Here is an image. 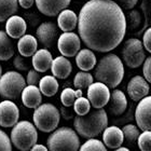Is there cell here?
I'll list each match as a JSON object with an SVG mask.
<instances>
[{"mask_svg": "<svg viewBox=\"0 0 151 151\" xmlns=\"http://www.w3.org/2000/svg\"><path fill=\"white\" fill-rule=\"evenodd\" d=\"M77 26L85 45L101 53L116 49L127 28L122 8L112 0H88L80 10Z\"/></svg>", "mask_w": 151, "mask_h": 151, "instance_id": "obj_1", "label": "cell"}, {"mask_svg": "<svg viewBox=\"0 0 151 151\" xmlns=\"http://www.w3.org/2000/svg\"><path fill=\"white\" fill-rule=\"evenodd\" d=\"M47 145L49 151H79L80 139L75 129L63 126L52 132Z\"/></svg>", "mask_w": 151, "mask_h": 151, "instance_id": "obj_4", "label": "cell"}, {"mask_svg": "<svg viewBox=\"0 0 151 151\" xmlns=\"http://www.w3.org/2000/svg\"><path fill=\"white\" fill-rule=\"evenodd\" d=\"M27 30V24L25 19L19 15H12L6 19V32L10 38L19 39L25 35Z\"/></svg>", "mask_w": 151, "mask_h": 151, "instance_id": "obj_17", "label": "cell"}, {"mask_svg": "<svg viewBox=\"0 0 151 151\" xmlns=\"http://www.w3.org/2000/svg\"><path fill=\"white\" fill-rule=\"evenodd\" d=\"M135 121L142 131H151V95L139 101L135 109Z\"/></svg>", "mask_w": 151, "mask_h": 151, "instance_id": "obj_11", "label": "cell"}, {"mask_svg": "<svg viewBox=\"0 0 151 151\" xmlns=\"http://www.w3.org/2000/svg\"><path fill=\"white\" fill-rule=\"evenodd\" d=\"M142 23V15L138 11L133 10L129 13V25L131 29L137 28Z\"/></svg>", "mask_w": 151, "mask_h": 151, "instance_id": "obj_34", "label": "cell"}, {"mask_svg": "<svg viewBox=\"0 0 151 151\" xmlns=\"http://www.w3.org/2000/svg\"><path fill=\"white\" fill-rule=\"evenodd\" d=\"M10 139L16 149L21 151H28L32 149V146L37 144V129L29 121H19L13 126Z\"/></svg>", "mask_w": 151, "mask_h": 151, "instance_id": "obj_5", "label": "cell"}, {"mask_svg": "<svg viewBox=\"0 0 151 151\" xmlns=\"http://www.w3.org/2000/svg\"><path fill=\"white\" fill-rule=\"evenodd\" d=\"M69 107H65V106H63V107L60 108V114L63 116V118L64 119H66V120H69V119H71L73 116V112L75 111H73V110H69L68 109Z\"/></svg>", "mask_w": 151, "mask_h": 151, "instance_id": "obj_41", "label": "cell"}, {"mask_svg": "<svg viewBox=\"0 0 151 151\" xmlns=\"http://www.w3.org/2000/svg\"><path fill=\"white\" fill-rule=\"evenodd\" d=\"M19 119V109L12 101L6 99L0 103V126L13 127Z\"/></svg>", "mask_w": 151, "mask_h": 151, "instance_id": "obj_12", "label": "cell"}, {"mask_svg": "<svg viewBox=\"0 0 151 151\" xmlns=\"http://www.w3.org/2000/svg\"><path fill=\"white\" fill-rule=\"evenodd\" d=\"M79 151H108L101 140L95 138H88V140L80 146Z\"/></svg>", "mask_w": 151, "mask_h": 151, "instance_id": "obj_30", "label": "cell"}, {"mask_svg": "<svg viewBox=\"0 0 151 151\" xmlns=\"http://www.w3.org/2000/svg\"><path fill=\"white\" fill-rule=\"evenodd\" d=\"M142 45H144V47L151 54V27H149L145 32V34H144Z\"/></svg>", "mask_w": 151, "mask_h": 151, "instance_id": "obj_39", "label": "cell"}, {"mask_svg": "<svg viewBox=\"0 0 151 151\" xmlns=\"http://www.w3.org/2000/svg\"><path fill=\"white\" fill-rule=\"evenodd\" d=\"M51 71L53 76L57 79H66L68 78L73 71V65L69 60L65 56H57L54 58L51 65Z\"/></svg>", "mask_w": 151, "mask_h": 151, "instance_id": "obj_21", "label": "cell"}, {"mask_svg": "<svg viewBox=\"0 0 151 151\" xmlns=\"http://www.w3.org/2000/svg\"><path fill=\"white\" fill-rule=\"evenodd\" d=\"M40 79V73H38L37 70H29L27 73V78H26V83L28 85H37L39 84Z\"/></svg>", "mask_w": 151, "mask_h": 151, "instance_id": "obj_37", "label": "cell"}, {"mask_svg": "<svg viewBox=\"0 0 151 151\" xmlns=\"http://www.w3.org/2000/svg\"><path fill=\"white\" fill-rule=\"evenodd\" d=\"M76 99H77L76 91L71 88H64L63 92L60 93V101L65 107H71Z\"/></svg>", "mask_w": 151, "mask_h": 151, "instance_id": "obj_32", "label": "cell"}, {"mask_svg": "<svg viewBox=\"0 0 151 151\" xmlns=\"http://www.w3.org/2000/svg\"><path fill=\"white\" fill-rule=\"evenodd\" d=\"M73 111H75L78 116H84L88 111L91 110V103L88 101V98L83 97H78L73 103Z\"/></svg>", "mask_w": 151, "mask_h": 151, "instance_id": "obj_31", "label": "cell"}, {"mask_svg": "<svg viewBox=\"0 0 151 151\" xmlns=\"http://www.w3.org/2000/svg\"><path fill=\"white\" fill-rule=\"evenodd\" d=\"M78 25V16L73 11L68 9L63 10L57 16V26L65 32H73Z\"/></svg>", "mask_w": 151, "mask_h": 151, "instance_id": "obj_23", "label": "cell"}, {"mask_svg": "<svg viewBox=\"0 0 151 151\" xmlns=\"http://www.w3.org/2000/svg\"><path fill=\"white\" fill-rule=\"evenodd\" d=\"M35 0H19V4L24 9H29L32 8Z\"/></svg>", "mask_w": 151, "mask_h": 151, "instance_id": "obj_42", "label": "cell"}, {"mask_svg": "<svg viewBox=\"0 0 151 151\" xmlns=\"http://www.w3.org/2000/svg\"><path fill=\"white\" fill-rule=\"evenodd\" d=\"M114 151H131L129 148H126V147H119V148L114 149Z\"/></svg>", "mask_w": 151, "mask_h": 151, "instance_id": "obj_44", "label": "cell"}, {"mask_svg": "<svg viewBox=\"0 0 151 151\" xmlns=\"http://www.w3.org/2000/svg\"><path fill=\"white\" fill-rule=\"evenodd\" d=\"M38 10L47 16H56L69 6L71 0H35Z\"/></svg>", "mask_w": 151, "mask_h": 151, "instance_id": "obj_15", "label": "cell"}, {"mask_svg": "<svg viewBox=\"0 0 151 151\" xmlns=\"http://www.w3.org/2000/svg\"><path fill=\"white\" fill-rule=\"evenodd\" d=\"M137 145L140 151H151V131H142L137 138Z\"/></svg>", "mask_w": 151, "mask_h": 151, "instance_id": "obj_33", "label": "cell"}, {"mask_svg": "<svg viewBox=\"0 0 151 151\" xmlns=\"http://www.w3.org/2000/svg\"><path fill=\"white\" fill-rule=\"evenodd\" d=\"M25 79L17 71H8L0 77V96L4 99H16L25 88Z\"/></svg>", "mask_w": 151, "mask_h": 151, "instance_id": "obj_7", "label": "cell"}, {"mask_svg": "<svg viewBox=\"0 0 151 151\" xmlns=\"http://www.w3.org/2000/svg\"><path fill=\"white\" fill-rule=\"evenodd\" d=\"M142 73H144V78L147 80V82L151 83V56L147 57L144 62Z\"/></svg>", "mask_w": 151, "mask_h": 151, "instance_id": "obj_38", "label": "cell"}, {"mask_svg": "<svg viewBox=\"0 0 151 151\" xmlns=\"http://www.w3.org/2000/svg\"><path fill=\"white\" fill-rule=\"evenodd\" d=\"M138 0H119V6L125 10H131L137 4Z\"/></svg>", "mask_w": 151, "mask_h": 151, "instance_id": "obj_40", "label": "cell"}, {"mask_svg": "<svg viewBox=\"0 0 151 151\" xmlns=\"http://www.w3.org/2000/svg\"><path fill=\"white\" fill-rule=\"evenodd\" d=\"M32 119L34 124L39 131L43 133H51L58 126L60 113L53 104L45 103L35 108Z\"/></svg>", "mask_w": 151, "mask_h": 151, "instance_id": "obj_6", "label": "cell"}, {"mask_svg": "<svg viewBox=\"0 0 151 151\" xmlns=\"http://www.w3.org/2000/svg\"><path fill=\"white\" fill-rule=\"evenodd\" d=\"M127 94L133 101H139L149 94L150 86L144 77L135 76L127 83Z\"/></svg>", "mask_w": 151, "mask_h": 151, "instance_id": "obj_14", "label": "cell"}, {"mask_svg": "<svg viewBox=\"0 0 151 151\" xmlns=\"http://www.w3.org/2000/svg\"><path fill=\"white\" fill-rule=\"evenodd\" d=\"M37 40L44 47V49H49L54 45L58 36V28L52 22H44L39 25L36 32Z\"/></svg>", "mask_w": 151, "mask_h": 151, "instance_id": "obj_13", "label": "cell"}, {"mask_svg": "<svg viewBox=\"0 0 151 151\" xmlns=\"http://www.w3.org/2000/svg\"><path fill=\"white\" fill-rule=\"evenodd\" d=\"M1 75H2V68H1V66H0V77H1Z\"/></svg>", "mask_w": 151, "mask_h": 151, "instance_id": "obj_45", "label": "cell"}, {"mask_svg": "<svg viewBox=\"0 0 151 151\" xmlns=\"http://www.w3.org/2000/svg\"><path fill=\"white\" fill-rule=\"evenodd\" d=\"M58 86V82L54 76H44L39 81V90L41 94L47 97H52L56 94Z\"/></svg>", "mask_w": 151, "mask_h": 151, "instance_id": "obj_25", "label": "cell"}, {"mask_svg": "<svg viewBox=\"0 0 151 151\" xmlns=\"http://www.w3.org/2000/svg\"><path fill=\"white\" fill-rule=\"evenodd\" d=\"M122 58L125 65L129 68H138L146 60L145 47L142 42L137 38L126 40L122 47Z\"/></svg>", "mask_w": 151, "mask_h": 151, "instance_id": "obj_8", "label": "cell"}, {"mask_svg": "<svg viewBox=\"0 0 151 151\" xmlns=\"http://www.w3.org/2000/svg\"><path fill=\"white\" fill-rule=\"evenodd\" d=\"M108 110L113 116H121L127 108V99L125 94L120 90H113L110 93V98L108 101Z\"/></svg>", "mask_w": 151, "mask_h": 151, "instance_id": "obj_18", "label": "cell"}, {"mask_svg": "<svg viewBox=\"0 0 151 151\" xmlns=\"http://www.w3.org/2000/svg\"><path fill=\"white\" fill-rule=\"evenodd\" d=\"M19 0H0V22H4L17 11Z\"/></svg>", "mask_w": 151, "mask_h": 151, "instance_id": "obj_27", "label": "cell"}, {"mask_svg": "<svg viewBox=\"0 0 151 151\" xmlns=\"http://www.w3.org/2000/svg\"><path fill=\"white\" fill-rule=\"evenodd\" d=\"M0 151H12L11 139L2 129H0Z\"/></svg>", "mask_w": 151, "mask_h": 151, "instance_id": "obj_36", "label": "cell"}, {"mask_svg": "<svg viewBox=\"0 0 151 151\" xmlns=\"http://www.w3.org/2000/svg\"><path fill=\"white\" fill-rule=\"evenodd\" d=\"M93 82H94V78L88 71H79L75 76V79H73V85H75V88H80V90L88 88Z\"/></svg>", "mask_w": 151, "mask_h": 151, "instance_id": "obj_29", "label": "cell"}, {"mask_svg": "<svg viewBox=\"0 0 151 151\" xmlns=\"http://www.w3.org/2000/svg\"><path fill=\"white\" fill-rule=\"evenodd\" d=\"M96 56L90 49H82L76 55V64L82 71H90L96 66Z\"/></svg>", "mask_w": 151, "mask_h": 151, "instance_id": "obj_22", "label": "cell"}, {"mask_svg": "<svg viewBox=\"0 0 151 151\" xmlns=\"http://www.w3.org/2000/svg\"><path fill=\"white\" fill-rule=\"evenodd\" d=\"M52 62H53L52 54L47 49L37 50L32 58V65L34 66V69L37 70L38 73H45L51 69Z\"/></svg>", "mask_w": 151, "mask_h": 151, "instance_id": "obj_19", "label": "cell"}, {"mask_svg": "<svg viewBox=\"0 0 151 151\" xmlns=\"http://www.w3.org/2000/svg\"><path fill=\"white\" fill-rule=\"evenodd\" d=\"M57 47L65 57H73L81 47V39L73 32H65L57 39Z\"/></svg>", "mask_w": 151, "mask_h": 151, "instance_id": "obj_9", "label": "cell"}, {"mask_svg": "<svg viewBox=\"0 0 151 151\" xmlns=\"http://www.w3.org/2000/svg\"><path fill=\"white\" fill-rule=\"evenodd\" d=\"M17 50L24 57H30L38 50V40L32 35H24L17 42Z\"/></svg>", "mask_w": 151, "mask_h": 151, "instance_id": "obj_24", "label": "cell"}, {"mask_svg": "<svg viewBox=\"0 0 151 151\" xmlns=\"http://www.w3.org/2000/svg\"><path fill=\"white\" fill-rule=\"evenodd\" d=\"M21 97L24 106L27 108H37L42 101V94L39 88H37V85L25 86L23 88Z\"/></svg>", "mask_w": 151, "mask_h": 151, "instance_id": "obj_20", "label": "cell"}, {"mask_svg": "<svg viewBox=\"0 0 151 151\" xmlns=\"http://www.w3.org/2000/svg\"><path fill=\"white\" fill-rule=\"evenodd\" d=\"M13 65H14V67H15L17 70H19V71H25V70H28L29 66H30L29 63H28V60H26L24 56H22L21 54H19V55H16V56L14 57Z\"/></svg>", "mask_w": 151, "mask_h": 151, "instance_id": "obj_35", "label": "cell"}, {"mask_svg": "<svg viewBox=\"0 0 151 151\" xmlns=\"http://www.w3.org/2000/svg\"><path fill=\"white\" fill-rule=\"evenodd\" d=\"M30 151H49L47 150V147L43 145H39V144H36L32 147Z\"/></svg>", "mask_w": 151, "mask_h": 151, "instance_id": "obj_43", "label": "cell"}, {"mask_svg": "<svg viewBox=\"0 0 151 151\" xmlns=\"http://www.w3.org/2000/svg\"><path fill=\"white\" fill-rule=\"evenodd\" d=\"M98 82L106 84L109 88H116L124 77V66L122 60L116 54H107L97 63L94 73Z\"/></svg>", "mask_w": 151, "mask_h": 151, "instance_id": "obj_3", "label": "cell"}, {"mask_svg": "<svg viewBox=\"0 0 151 151\" xmlns=\"http://www.w3.org/2000/svg\"><path fill=\"white\" fill-rule=\"evenodd\" d=\"M110 98V91L107 85L101 82H93L88 88V99L95 109L104 108Z\"/></svg>", "mask_w": 151, "mask_h": 151, "instance_id": "obj_10", "label": "cell"}, {"mask_svg": "<svg viewBox=\"0 0 151 151\" xmlns=\"http://www.w3.org/2000/svg\"><path fill=\"white\" fill-rule=\"evenodd\" d=\"M124 142L122 129L116 125L107 126L103 131V142L107 148L116 149L121 147Z\"/></svg>", "mask_w": 151, "mask_h": 151, "instance_id": "obj_16", "label": "cell"}, {"mask_svg": "<svg viewBox=\"0 0 151 151\" xmlns=\"http://www.w3.org/2000/svg\"><path fill=\"white\" fill-rule=\"evenodd\" d=\"M14 55V47L6 32L0 30V60H9Z\"/></svg>", "mask_w": 151, "mask_h": 151, "instance_id": "obj_26", "label": "cell"}, {"mask_svg": "<svg viewBox=\"0 0 151 151\" xmlns=\"http://www.w3.org/2000/svg\"><path fill=\"white\" fill-rule=\"evenodd\" d=\"M123 136H124V142H126L129 146H135L137 144V138H138L139 129L138 126L134 124H126L122 129Z\"/></svg>", "mask_w": 151, "mask_h": 151, "instance_id": "obj_28", "label": "cell"}, {"mask_svg": "<svg viewBox=\"0 0 151 151\" xmlns=\"http://www.w3.org/2000/svg\"><path fill=\"white\" fill-rule=\"evenodd\" d=\"M108 126V116L104 108L90 110L84 116H75L73 127L77 134L84 138H94Z\"/></svg>", "mask_w": 151, "mask_h": 151, "instance_id": "obj_2", "label": "cell"}]
</instances>
